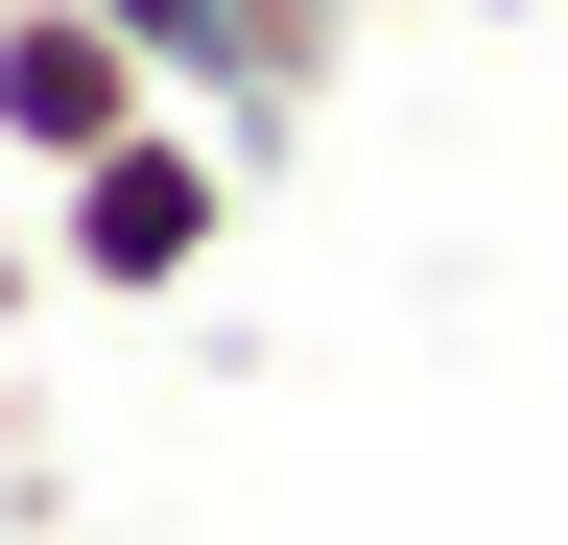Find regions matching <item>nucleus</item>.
<instances>
[{
	"label": "nucleus",
	"mask_w": 568,
	"mask_h": 545,
	"mask_svg": "<svg viewBox=\"0 0 568 545\" xmlns=\"http://www.w3.org/2000/svg\"><path fill=\"white\" fill-rule=\"evenodd\" d=\"M237 143H213V119L166 95V119H142V143H95V166H71L48 190V261H71V285H95V309H166V285H213V238H237Z\"/></svg>",
	"instance_id": "nucleus-1"
},
{
	"label": "nucleus",
	"mask_w": 568,
	"mask_h": 545,
	"mask_svg": "<svg viewBox=\"0 0 568 545\" xmlns=\"http://www.w3.org/2000/svg\"><path fill=\"white\" fill-rule=\"evenodd\" d=\"M142 119H166V72H142L119 0H24V24H0V166L24 190H71L95 143H142Z\"/></svg>",
	"instance_id": "nucleus-3"
},
{
	"label": "nucleus",
	"mask_w": 568,
	"mask_h": 545,
	"mask_svg": "<svg viewBox=\"0 0 568 545\" xmlns=\"http://www.w3.org/2000/svg\"><path fill=\"white\" fill-rule=\"evenodd\" d=\"M119 24H142V72H166L237 166H284L332 119V72H355V0H119Z\"/></svg>",
	"instance_id": "nucleus-2"
},
{
	"label": "nucleus",
	"mask_w": 568,
	"mask_h": 545,
	"mask_svg": "<svg viewBox=\"0 0 568 545\" xmlns=\"http://www.w3.org/2000/svg\"><path fill=\"white\" fill-rule=\"evenodd\" d=\"M0 24H24V0H0Z\"/></svg>",
	"instance_id": "nucleus-5"
},
{
	"label": "nucleus",
	"mask_w": 568,
	"mask_h": 545,
	"mask_svg": "<svg viewBox=\"0 0 568 545\" xmlns=\"http://www.w3.org/2000/svg\"><path fill=\"white\" fill-rule=\"evenodd\" d=\"M48 285H71V261H48V214H0V332H24Z\"/></svg>",
	"instance_id": "nucleus-4"
}]
</instances>
